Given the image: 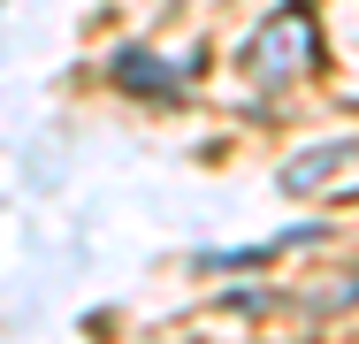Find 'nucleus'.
I'll return each instance as SVG.
<instances>
[{
	"instance_id": "1",
	"label": "nucleus",
	"mask_w": 359,
	"mask_h": 344,
	"mask_svg": "<svg viewBox=\"0 0 359 344\" xmlns=\"http://www.w3.org/2000/svg\"><path fill=\"white\" fill-rule=\"evenodd\" d=\"M306 62H313V15L290 0V8H276V15L260 23V39L245 46V69H252L260 84H276V77H298Z\"/></svg>"
},
{
	"instance_id": "3",
	"label": "nucleus",
	"mask_w": 359,
	"mask_h": 344,
	"mask_svg": "<svg viewBox=\"0 0 359 344\" xmlns=\"http://www.w3.org/2000/svg\"><path fill=\"white\" fill-rule=\"evenodd\" d=\"M352 153H359V138H313L298 161H283V176H276V184H283L290 199H306V192H321V184H329Z\"/></svg>"
},
{
	"instance_id": "4",
	"label": "nucleus",
	"mask_w": 359,
	"mask_h": 344,
	"mask_svg": "<svg viewBox=\"0 0 359 344\" xmlns=\"http://www.w3.org/2000/svg\"><path fill=\"white\" fill-rule=\"evenodd\" d=\"M337 306H359V268L337 275V283H321V291H306V314H337Z\"/></svg>"
},
{
	"instance_id": "2",
	"label": "nucleus",
	"mask_w": 359,
	"mask_h": 344,
	"mask_svg": "<svg viewBox=\"0 0 359 344\" xmlns=\"http://www.w3.org/2000/svg\"><path fill=\"white\" fill-rule=\"evenodd\" d=\"M107 77H115V92H130V100H176V92H184V62H161L153 46H115Z\"/></svg>"
}]
</instances>
